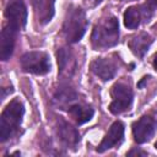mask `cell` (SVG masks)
<instances>
[{"label":"cell","mask_w":157,"mask_h":157,"mask_svg":"<svg viewBox=\"0 0 157 157\" xmlns=\"http://www.w3.org/2000/svg\"><path fill=\"white\" fill-rule=\"evenodd\" d=\"M119 43V22L113 15L96 22L91 33V45L94 50H105Z\"/></svg>","instance_id":"6da1fadb"},{"label":"cell","mask_w":157,"mask_h":157,"mask_svg":"<svg viewBox=\"0 0 157 157\" xmlns=\"http://www.w3.org/2000/svg\"><path fill=\"white\" fill-rule=\"evenodd\" d=\"M25 114V105L20 98H13L2 109L0 115V141L5 142L11 137L18 135L22 118Z\"/></svg>","instance_id":"7a4b0ae2"},{"label":"cell","mask_w":157,"mask_h":157,"mask_svg":"<svg viewBox=\"0 0 157 157\" xmlns=\"http://www.w3.org/2000/svg\"><path fill=\"white\" fill-rule=\"evenodd\" d=\"M88 27V20L83 9L76 5H70L65 12L63 22V34L69 44L77 43L82 39Z\"/></svg>","instance_id":"3957f363"},{"label":"cell","mask_w":157,"mask_h":157,"mask_svg":"<svg viewBox=\"0 0 157 157\" xmlns=\"http://www.w3.org/2000/svg\"><path fill=\"white\" fill-rule=\"evenodd\" d=\"M157 10V0H146L141 5L129 6L124 12V26L136 29L142 23H148Z\"/></svg>","instance_id":"277c9868"},{"label":"cell","mask_w":157,"mask_h":157,"mask_svg":"<svg viewBox=\"0 0 157 157\" xmlns=\"http://www.w3.org/2000/svg\"><path fill=\"white\" fill-rule=\"evenodd\" d=\"M20 64L23 72L39 75V76L47 75L52 69L48 53L42 50H33L25 53L20 59Z\"/></svg>","instance_id":"5b68a950"},{"label":"cell","mask_w":157,"mask_h":157,"mask_svg":"<svg viewBox=\"0 0 157 157\" xmlns=\"http://www.w3.org/2000/svg\"><path fill=\"white\" fill-rule=\"evenodd\" d=\"M112 102L109 104V112L114 115H119L131 108L134 101V92L131 87L124 82H115L110 87Z\"/></svg>","instance_id":"8992f818"},{"label":"cell","mask_w":157,"mask_h":157,"mask_svg":"<svg viewBox=\"0 0 157 157\" xmlns=\"http://www.w3.org/2000/svg\"><path fill=\"white\" fill-rule=\"evenodd\" d=\"M157 130V119L151 114H145L131 124L132 137L136 144L150 141Z\"/></svg>","instance_id":"52a82bcc"},{"label":"cell","mask_w":157,"mask_h":157,"mask_svg":"<svg viewBox=\"0 0 157 157\" xmlns=\"http://www.w3.org/2000/svg\"><path fill=\"white\" fill-rule=\"evenodd\" d=\"M7 23L21 31L27 23V6L23 0H10L4 10Z\"/></svg>","instance_id":"ba28073f"},{"label":"cell","mask_w":157,"mask_h":157,"mask_svg":"<svg viewBox=\"0 0 157 157\" xmlns=\"http://www.w3.org/2000/svg\"><path fill=\"white\" fill-rule=\"evenodd\" d=\"M56 135L61 145L66 148L76 150L81 141L78 130L61 117H59L56 120Z\"/></svg>","instance_id":"9c48e42d"},{"label":"cell","mask_w":157,"mask_h":157,"mask_svg":"<svg viewBox=\"0 0 157 157\" xmlns=\"http://www.w3.org/2000/svg\"><path fill=\"white\" fill-rule=\"evenodd\" d=\"M124 132H125V125L120 120H115L110 128L108 129L107 134L104 135L101 144L97 146L96 151L98 153H103L107 150L119 147L124 142Z\"/></svg>","instance_id":"30bf717a"},{"label":"cell","mask_w":157,"mask_h":157,"mask_svg":"<svg viewBox=\"0 0 157 157\" xmlns=\"http://www.w3.org/2000/svg\"><path fill=\"white\" fill-rule=\"evenodd\" d=\"M90 70L102 81H109L114 78L118 72V65L109 58H96L90 64Z\"/></svg>","instance_id":"8fae6325"},{"label":"cell","mask_w":157,"mask_h":157,"mask_svg":"<svg viewBox=\"0 0 157 157\" xmlns=\"http://www.w3.org/2000/svg\"><path fill=\"white\" fill-rule=\"evenodd\" d=\"M18 32V29L10 26L9 23H6L2 27L0 34V59L2 61H7L11 58Z\"/></svg>","instance_id":"7c38bea8"},{"label":"cell","mask_w":157,"mask_h":157,"mask_svg":"<svg viewBox=\"0 0 157 157\" xmlns=\"http://www.w3.org/2000/svg\"><path fill=\"white\" fill-rule=\"evenodd\" d=\"M36 21L44 26L49 23L55 13V0H31Z\"/></svg>","instance_id":"4fadbf2b"},{"label":"cell","mask_w":157,"mask_h":157,"mask_svg":"<svg viewBox=\"0 0 157 157\" xmlns=\"http://www.w3.org/2000/svg\"><path fill=\"white\" fill-rule=\"evenodd\" d=\"M152 43H153V38L147 32H139L137 34L132 36L129 39L128 47L136 58L142 59Z\"/></svg>","instance_id":"5bb4252c"},{"label":"cell","mask_w":157,"mask_h":157,"mask_svg":"<svg viewBox=\"0 0 157 157\" xmlns=\"http://www.w3.org/2000/svg\"><path fill=\"white\" fill-rule=\"evenodd\" d=\"M58 65H59V76L64 78H69L74 75L76 63L75 56L70 48H60L56 53Z\"/></svg>","instance_id":"9a60e30c"},{"label":"cell","mask_w":157,"mask_h":157,"mask_svg":"<svg viewBox=\"0 0 157 157\" xmlns=\"http://www.w3.org/2000/svg\"><path fill=\"white\" fill-rule=\"evenodd\" d=\"M67 114L75 120L77 125H82L87 121H90L94 115V109L86 103L82 102H74L66 108Z\"/></svg>","instance_id":"2e32d148"},{"label":"cell","mask_w":157,"mask_h":157,"mask_svg":"<svg viewBox=\"0 0 157 157\" xmlns=\"http://www.w3.org/2000/svg\"><path fill=\"white\" fill-rule=\"evenodd\" d=\"M135 155H137V156H147V152L142 151V150H140L137 147H132L130 151L126 152V156H135Z\"/></svg>","instance_id":"e0dca14e"},{"label":"cell","mask_w":157,"mask_h":157,"mask_svg":"<svg viewBox=\"0 0 157 157\" xmlns=\"http://www.w3.org/2000/svg\"><path fill=\"white\" fill-rule=\"evenodd\" d=\"M148 77H150V76H144V77L137 82V87H139V88H142V87L145 86V83L147 82V78H148Z\"/></svg>","instance_id":"ac0fdd59"},{"label":"cell","mask_w":157,"mask_h":157,"mask_svg":"<svg viewBox=\"0 0 157 157\" xmlns=\"http://www.w3.org/2000/svg\"><path fill=\"white\" fill-rule=\"evenodd\" d=\"M152 66H153V69L157 71V52L155 53V55H153V58H152Z\"/></svg>","instance_id":"d6986e66"},{"label":"cell","mask_w":157,"mask_h":157,"mask_svg":"<svg viewBox=\"0 0 157 157\" xmlns=\"http://www.w3.org/2000/svg\"><path fill=\"white\" fill-rule=\"evenodd\" d=\"M102 1H103V0H93V4H94V5H98V4H101Z\"/></svg>","instance_id":"ffe728a7"},{"label":"cell","mask_w":157,"mask_h":157,"mask_svg":"<svg viewBox=\"0 0 157 157\" xmlns=\"http://www.w3.org/2000/svg\"><path fill=\"white\" fill-rule=\"evenodd\" d=\"M155 148H156V150H157V141H156V142H155Z\"/></svg>","instance_id":"44dd1931"},{"label":"cell","mask_w":157,"mask_h":157,"mask_svg":"<svg viewBox=\"0 0 157 157\" xmlns=\"http://www.w3.org/2000/svg\"><path fill=\"white\" fill-rule=\"evenodd\" d=\"M121 1H125V0H121Z\"/></svg>","instance_id":"7402d4cb"}]
</instances>
